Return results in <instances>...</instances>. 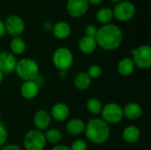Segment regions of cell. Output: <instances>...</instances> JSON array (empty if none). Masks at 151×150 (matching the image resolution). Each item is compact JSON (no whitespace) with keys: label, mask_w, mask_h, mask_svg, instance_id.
I'll use <instances>...</instances> for the list:
<instances>
[{"label":"cell","mask_w":151,"mask_h":150,"mask_svg":"<svg viewBox=\"0 0 151 150\" xmlns=\"http://www.w3.org/2000/svg\"><path fill=\"white\" fill-rule=\"evenodd\" d=\"M95 39L97 47L105 51H113L119 49L123 42V31L119 26L112 23L102 25L97 29Z\"/></svg>","instance_id":"cell-1"},{"label":"cell","mask_w":151,"mask_h":150,"mask_svg":"<svg viewBox=\"0 0 151 150\" xmlns=\"http://www.w3.org/2000/svg\"><path fill=\"white\" fill-rule=\"evenodd\" d=\"M86 138L93 144L101 145L106 142L111 135L110 125L102 118H90L84 130Z\"/></svg>","instance_id":"cell-2"},{"label":"cell","mask_w":151,"mask_h":150,"mask_svg":"<svg viewBox=\"0 0 151 150\" xmlns=\"http://www.w3.org/2000/svg\"><path fill=\"white\" fill-rule=\"evenodd\" d=\"M39 65L33 58L24 57L18 60L17 62L15 72L18 77L23 81L35 80L39 75Z\"/></svg>","instance_id":"cell-3"},{"label":"cell","mask_w":151,"mask_h":150,"mask_svg":"<svg viewBox=\"0 0 151 150\" xmlns=\"http://www.w3.org/2000/svg\"><path fill=\"white\" fill-rule=\"evenodd\" d=\"M52 62L58 71H68L73 64V55L68 48L59 47L53 52Z\"/></svg>","instance_id":"cell-4"},{"label":"cell","mask_w":151,"mask_h":150,"mask_svg":"<svg viewBox=\"0 0 151 150\" xmlns=\"http://www.w3.org/2000/svg\"><path fill=\"white\" fill-rule=\"evenodd\" d=\"M132 60L139 69H149L151 67V47L142 44L131 50Z\"/></svg>","instance_id":"cell-5"},{"label":"cell","mask_w":151,"mask_h":150,"mask_svg":"<svg viewBox=\"0 0 151 150\" xmlns=\"http://www.w3.org/2000/svg\"><path fill=\"white\" fill-rule=\"evenodd\" d=\"M44 133L37 129L29 130L24 136L23 146L25 150H43L46 147Z\"/></svg>","instance_id":"cell-6"},{"label":"cell","mask_w":151,"mask_h":150,"mask_svg":"<svg viewBox=\"0 0 151 150\" xmlns=\"http://www.w3.org/2000/svg\"><path fill=\"white\" fill-rule=\"evenodd\" d=\"M102 119L108 125H116L122 121L124 118L123 108L116 103H109L105 104L101 111Z\"/></svg>","instance_id":"cell-7"},{"label":"cell","mask_w":151,"mask_h":150,"mask_svg":"<svg viewBox=\"0 0 151 150\" xmlns=\"http://www.w3.org/2000/svg\"><path fill=\"white\" fill-rule=\"evenodd\" d=\"M112 12L113 17L116 18L117 20L121 22H127L131 20L134 17L136 13V8L132 2L123 0L114 5Z\"/></svg>","instance_id":"cell-8"},{"label":"cell","mask_w":151,"mask_h":150,"mask_svg":"<svg viewBox=\"0 0 151 150\" xmlns=\"http://www.w3.org/2000/svg\"><path fill=\"white\" fill-rule=\"evenodd\" d=\"M5 32L12 37L20 36L25 30L24 19L16 14L9 15L4 21Z\"/></svg>","instance_id":"cell-9"},{"label":"cell","mask_w":151,"mask_h":150,"mask_svg":"<svg viewBox=\"0 0 151 150\" xmlns=\"http://www.w3.org/2000/svg\"><path fill=\"white\" fill-rule=\"evenodd\" d=\"M89 4L88 0H67L66 11L72 18H81L88 11Z\"/></svg>","instance_id":"cell-10"},{"label":"cell","mask_w":151,"mask_h":150,"mask_svg":"<svg viewBox=\"0 0 151 150\" xmlns=\"http://www.w3.org/2000/svg\"><path fill=\"white\" fill-rule=\"evenodd\" d=\"M17 58L14 54L9 50L0 52V71L4 74H10L15 72Z\"/></svg>","instance_id":"cell-11"},{"label":"cell","mask_w":151,"mask_h":150,"mask_svg":"<svg viewBox=\"0 0 151 150\" xmlns=\"http://www.w3.org/2000/svg\"><path fill=\"white\" fill-rule=\"evenodd\" d=\"M51 116L49 111L45 110H39L37 111L33 118V123L35 129L39 131H46L51 123Z\"/></svg>","instance_id":"cell-12"},{"label":"cell","mask_w":151,"mask_h":150,"mask_svg":"<svg viewBox=\"0 0 151 150\" xmlns=\"http://www.w3.org/2000/svg\"><path fill=\"white\" fill-rule=\"evenodd\" d=\"M50 114L51 118L55 121L64 122L68 118L70 115V110L67 104L64 103H57L52 106Z\"/></svg>","instance_id":"cell-13"},{"label":"cell","mask_w":151,"mask_h":150,"mask_svg":"<svg viewBox=\"0 0 151 150\" xmlns=\"http://www.w3.org/2000/svg\"><path fill=\"white\" fill-rule=\"evenodd\" d=\"M20 95L27 100L35 99L39 93V86L35 80L23 81L20 86Z\"/></svg>","instance_id":"cell-14"},{"label":"cell","mask_w":151,"mask_h":150,"mask_svg":"<svg viewBox=\"0 0 151 150\" xmlns=\"http://www.w3.org/2000/svg\"><path fill=\"white\" fill-rule=\"evenodd\" d=\"M51 32L56 39L65 40L70 36L72 33V28L70 24L66 21H58L53 24V28Z\"/></svg>","instance_id":"cell-15"},{"label":"cell","mask_w":151,"mask_h":150,"mask_svg":"<svg viewBox=\"0 0 151 150\" xmlns=\"http://www.w3.org/2000/svg\"><path fill=\"white\" fill-rule=\"evenodd\" d=\"M123 114L129 120H136L142 115V108L139 103L131 102L127 103L123 108Z\"/></svg>","instance_id":"cell-16"},{"label":"cell","mask_w":151,"mask_h":150,"mask_svg":"<svg viewBox=\"0 0 151 150\" xmlns=\"http://www.w3.org/2000/svg\"><path fill=\"white\" fill-rule=\"evenodd\" d=\"M97 48V43L94 37H89L84 35L81 37L78 42V49L79 50L86 55L92 54L93 52L96 51Z\"/></svg>","instance_id":"cell-17"},{"label":"cell","mask_w":151,"mask_h":150,"mask_svg":"<svg viewBox=\"0 0 151 150\" xmlns=\"http://www.w3.org/2000/svg\"><path fill=\"white\" fill-rule=\"evenodd\" d=\"M141 130L136 126H127L122 133V137L124 141L128 144H134L139 141L141 138Z\"/></svg>","instance_id":"cell-18"},{"label":"cell","mask_w":151,"mask_h":150,"mask_svg":"<svg viewBox=\"0 0 151 150\" xmlns=\"http://www.w3.org/2000/svg\"><path fill=\"white\" fill-rule=\"evenodd\" d=\"M134 69H135V65L131 57H123L118 63V66H117L118 72L123 77H128L132 75L134 72Z\"/></svg>","instance_id":"cell-19"},{"label":"cell","mask_w":151,"mask_h":150,"mask_svg":"<svg viewBox=\"0 0 151 150\" xmlns=\"http://www.w3.org/2000/svg\"><path fill=\"white\" fill-rule=\"evenodd\" d=\"M86 123L81 118H73L66 124V131L70 135L77 136L82 133L85 130Z\"/></svg>","instance_id":"cell-20"},{"label":"cell","mask_w":151,"mask_h":150,"mask_svg":"<svg viewBox=\"0 0 151 150\" xmlns=\"http://www.w3.org/2000/svg\"><path fill=\"white\" fill-rule=\"evenodd\" d=\"M92 83V79L88 76L87 72H78L73 79V85L79 90L88 89Z\"/></svg>","instance_id":"cell-21"},{"label":"cell","mask_w":151,"mask_h":150,"mask_svg":"<svg viewBox=\"0 0 151 150\" xmlns=\"http://www.w3.org/2000/svg\"><path fill=\"white\" fill-rule=\"evenodd\" d=\"M113 18L114 17H113L112 9H111L109 7H102L96 13V20L102 25L110 24Z\"/></svg>","instance_id":"cell-22"},{"label":"cell","mask_w":151,"mask_h":150,"mask_svg":"<svg viewBox=\"0 0 151 150\" xmlns=\"http://www.w3.org/2000/svg\"><path fill=\"white\" fill-rule=\"evenodd\" d=\"M10 50L12 54L16 55H21L26 50V42L25 41L20 37H12L11 42H10Z\"/></svg>","instance_id":"cell-23"},{"label":"cell","mask_w":151,"mask_h":150,"mask_svg":"<svg viewBox=\"0 0 151 150\" xmlns=\"http://www.w3.org/2000/svg\"><path fill=\"white\" fill-rule=\"evenodd\" d=\"M44 137L47 142L53 145H58L62 140V133L57 128H48L45 131Z\"/></svg>","instance_id":"cell-24"},{"label":"cell","mask_w":151,"mask_h":150,"mask_svg":"<svg viewBox=\"0 0 151 150\" xmlns=\"http://www.w3.org/2000/svg\"><path fill=\"white\" fill-rule=\"evenodd\" d=\"M103 107H104V105H103L102 102L96 97L89 98L86 103V108H87L88 111L93 115L101 114Z\"/></svg>","instance_id":"cell-25"},{"label":"cell","mask_w":151,"mask_h":150,"mask_svg":"<svg viewBox=\"0 0 151 150\" xmlns=\"http://www.w3.org/2000/svg\"><path fill=\"white\" fill-rule=\"evenodd\" d=\"M87 73L88 76L93 80V79H97L101 76L102 74V68L97 65H92L88 67Z\"/></svg>","instance_id":"cell-26"},{"label":"cell","mask_w":151,"mask_h":150,"mask_svg":"<svg viewBox=\"0 0 151 150\" xmlns=\"http://www.w3.org/2000/svg\"><path fill=\"white\" fill-rule=\"evenodd\" d=\"M69 148L71 150H88V144L84 140L77 139L72 143L71 147Z\"/></svg>","instance_id":"cell-27"},{"label":"cell","mask_w":151,"mask_h":150,"mask_svg":"<svg viewBox=\"0 0 151 150\" xmlns=\"http://www.w3.org/2000/svg\"><path fill=\"white\" fill-rule=\"evenodd\" d=\"M8 140V131L4 124H0V148L4 147Z\"/></svg>","instance_id":"cell-28"},{"label":"cell","mask_w":151,"mask_h":150,"mask_svg":"<svg viewBox=\"0 0 151 150\" xmlns=\"http://www.w3.org/2000/svg\"><path fill=\"white\" fill-rule=\"evenodd\" d=\"M97 27L94 25V24H92V23H90V24H88L86 27H85V28H84V33H85V35L86 36H89V37H96V33H97Z\"/></svg>","instance_id":"cell-29"},{"label":"cell","mask_w":151,"mask_h":150,"mask_svg":"<svg viewBox=\"0 0 151 150\" xmlns=\"http://www.w3.org/2000/svg\"><path fill=\"white\" fill-rule=\"evenodd\" d=\"M42 27L44 31L47 32H51L53 28V24L50 21H44L42 25Z\"/></svg>","instance_id":"cell-30"},{"label":"cell","mask_w":151,"mask_h":150,"mask_svg":"<svg viewBox=\"0 0 151 150\" xmlns=\"http://www.w3.org/2000/svg\"><path fill=\"white\" fill-rule=\"evenodd\" d=\"M1 150H22L18 145L15 144H7L1 148Z\"/></svg>","instance_id":"cell-31"},{"label":"cell","mask_w":151,"mask_h":150,"mask_svg":"<svg viewBox=\"0 0 151 150\" xmlns=\"http://www.w3.org/2000/svg\"><path fill=\"white\" fill-rule=\"evenodd\" d=\"M51 150H71L69 147L65 146V145H61V144H58L55 145Z\"/></svg>","instance_id":"cell-32"},{"label":"cell","mask_w":151,"mask_h":150,"mask_svg":"<svg viewBox=\"0 0 151 150\" xmlns=\"http://www.w3.org/2000/svg\"><path fill=\"white\" fill-rule=\"evenodd\" d=\"M5 34H6V32H5L4 23V21L0 19V38L3 37Z\"/></svg>","instance_id":"cell-33"},{"label":"cell","mask_w":151,"mask_h":150,"mask_svg":"<svg viewBox=\"0 0 151 150\" xmlns=\"http://www.w3.org/2000/svg\"><path fill=\"white\" fill-rule=\"evenodd\" d=\"M89 4H93V5H99L100 4H102L104 2V0H88Z\"/></svg>","instance_id":"cell-34"},{"label":"cell","mask_w":151,"mask_h":150,"mask_svg":"<svg viewBox=\"0 0 151 150\" xmlns=\"http://www.w3.org/2000/svg\"><path fill=\"white\" fill-rule=\"evenodd\" d=\"M58 76L62 79H65L67 76V71H59L58 72Z\"/></svg>","instance_id":"cell-35"},{"label":"cell","mask_w":151,"mask_h":150,"mask_svg":"<svg viewBox=\"0 0 151 150\" xmlns=\"http://www.w3.org/2000/svg\"><path fill=\"white\" fill-rule=\"evenodd\" d=\"M4 74L0 71V84H1V83H2V81L4 80Z\"/></svg>","instance_id":"cell-36"},{"label":"cell","mask_w":151,"mask_h":150,"mask_svg":"<svg viewBox=\"0 0 151 150\" xmlns=\"http://www.w3.org/2000/svg\"><path fill=\"white\" fill-rule=\"evenodd\" d=\"M111 1L116 4H118V3H119V2H121V1H123V0H111Z\"/></svg>","instance_id":"cell-37"},{"label":"cell","mask_w":151,"mask_h":150,"mask_svg":"<svg viewBox=\"0 0 151 150\" xmlns=\"http://www.w3.org/2000/svg\"><path fill=\"white\" fill-rule=\"evenodd\" d=\"M2 123V118H1V115H0V124Z\"/></svg>","instance_id":"cell-38"}]
</instances>
